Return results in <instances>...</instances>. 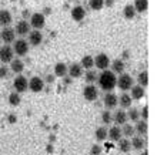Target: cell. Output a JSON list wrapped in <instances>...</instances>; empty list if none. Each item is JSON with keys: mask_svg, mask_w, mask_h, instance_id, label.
<instances>
[{"mask_svg": "<svg viewBox=\"0 0 157 155\" xmlns=\"http://www.w3.org/2000/svg\"><path fill=\"white\" fill-rule=\"evenodd\" d=\"M94 60V65L97 67L99 70H107L109 68V65H110V58H109L107 54H104V53H100L96 56V58H93Z\"/></svg>", "mask_w": 157, "mask_h": 155, "instance_id": "52a82bcc", "label": "cell"}, {"mask_svg": "<svg viewBox=\"0 0 157 155\" xmlns=\"http://www.w3.org/2000/svg\"><path fill=\"white\" fill-rule=\"evenodd\" d=\"M89 4L93 10H101L104 6V0H89Z\"/></svg>", "mask_w": 157, "mask_h": 155, "instance_id": "e575fe53", "label": "cell"}, {"mask_svg": "<svg viewBox=\"0 0 157 155\" xmlns=\"http://www.w3.org/2000/svg\"><path fill=\"white\" fill-rule=\"evenodd\" d=\"M116 81H117L116 74L113 73V71H110V70H103L101 74L99 76V86H100V88L104 91L114 90Z\"/></svg>", "mask_w": 157, "mask_h": 155, "instance_id": "6da1fadb", "label": "cell"}, {"mask_svg": "<svg viewBox=\"0 0 157 155\" xmlns=\"http://www.w3.org/2000/svg\"><path fill=\"white\" fill-rule=\"evenodd\" d=\"M101 121L104 124H110L113 121V115L110 114V111H104L103 114H101Z\"/></svg>", "mask_w": 157, "mask_h": 155, "instance_id": "8d00e7d4", "label": "cell"}, {"mask_svg": "<svg viewBox=\"0 0 157 155\" xmlns=\"http://www.w3.org/2000/svg\"><path fill=\"white\" fill-rule=\"evenodd\" d=\"M49 83H53L54 81V76H47V78H46Z\"/></svg>", "mask_w": 157, "mask_h": 155, "instance_id": "b9f144b4", "label": "cell"}, {"mask_svg": "<svg viewBox=\"0 0 157 155\" xmlns=\"http://www.w3.org/2000/svg\"><path fill=\"white\" fill-rule=\"evenodd\" d=\"M110 65H112V71L114 74H123L124 73V61L121 60V58H116V60H113L112 63H110Z\"/></svg>", "mask_w": 157, "mask_h": 155, "instance_id": "2e32d148", "label": "cell"}, {"mask_svg": "<svg viewBox=\"0 0 157 155\" xmlns=\"http://www.w3.org/2000/svg\"><path fill=\"white\" fill-rule=\"evenodd\" d=\"M137 81H139V86L146 88V87L149 86V73L147 71H141L139 74V77H137Z\"/></svg>", "mask_w": 157, "mask_h": 155, "instance_id": "f1b7e54d", "label": "cell"}, {"mask_svg": "<svg viewBox=\"0 0 157 155\" xmlns=\"http://www.w3.org/2000/svg\"><path fill=\"white\" fill-rule=\"evenodd\" d=\"M104 4H106V6H112V4H113V0H106V2H104Z\"/></svg>", "mask_w": 157, "mask_h": 155, "instance_id": "7bdbcfd3", "label": "cell"}, {"mask_svg": "<svg viewBox=\"0 0 157 155\" xmlns=\"http://www.w3.org/2000/svg\"><path fill=\"white\" fill-rule=\"evenodd\" d=\"M67 74L71 78H80L83 76V67L80 65V63H73L71 65L67 67Z\"/></svg>", "mask_w": 157, "mask_h": 155, "instance_id": "8fae6325", "label": "cell"}, {"mask_svg": "<svg viewBox=\"0 0 157 155\" xmlns=\"http://www.w3.org/2000/svg\"><path fill=\"white\" fill-rule=\"evenodd\" d=\"M134 127L133 125H130V124H124L123 125V128H121V134L126 137V138H130V137H134Z\"/></svg>", "mask_w": 157, "mask_h": 155, "instance_id": "f546056e", "label": "cell"}, {"mask_svg": "<svg viewBox=\"0 0 157 155\" xmlns=\"http://www.w3.org/2000/svg\"><path fill=\"white\" fill-rule=\"evenodd\" d=\"M13 17H12V13L9 10H0V26L3 27H9V24L12 23Z\"/></svg>", "mask_w": 157, "mask_h": 155, "instance_id": "e0dca14e", "label": "cell"}, {"mask_svg": "<svg viewBox=\"0 0 157 155\" xmlns=\"http://www.w3.org/2000/svg\"><path fill=\"white\" fill-rule=\"evenodd\" d=\"M84 16H86L84 7H82V6H75V7L71 9V17H73V20L82 21L83 19H84Z\"/></svg>", "mask_w": 157, "mask_h": 155, "instance_id": "9a60e30c", "label": "cell"}, {"mask_svg": "<svg viewBox=\"0 0 157 155\" xmlns=\"http://www.w3.org/2000/svg\"><path fill=\"white\" fill-rule=\"evenodd\" d=\"M30 27H33L34 30H41L46 24V17L43 13H33L30 16V21H29Z\"/></svg>", "mask_w": 157, "mask_h": 155, "instance_id": "277c9868", "label": "cell"}, {"mask_svg": "<svg viewBox=\"0 0 157 155\" xmlns=\"http://www.w3.org/2000/svg\"><path fill=\"white\" fill-rule=\"evenodd\" d=\"M0 40L3 41L4 44H10L16 40V33L14 29H10V27H3V30L0 31Z\"/></svg>", "mask_w": 157, "mask_h": 155, "instance_id": "ba28073f", "label": "cell"}, {"mask_svg": "<svg viewBox=\"0 0 157 155\" xmlns=\"http://www.w3.org/2000/svg\"><path fill=\"white\" fill-rule=\"evenodd\" d=\"M14 58V53H13V49L9 44H4L0 47V61L6 64V63H10Z\"/></svg>", "mask_w": 157, "mask_h": 155, "instance_id": "5b68a950", "label": "cell"}, {"mask_svg": "<svg viewBox=\"0 0 157 155\" xmlns=\"http://www.w3.org/2000/svg\"><path fill=\"white\" fill-rule=\"evenodd\" d=\"M29 16H30L29 10H25V12H23V17H29Z\"/></svg>", "mask_w": 157, "mask_h": 155, "instance_id": "ee69618b", "label": "cell"}, {"mask_svg": "<svg viewBox=\"0 0 157 155\" xmlns=\"http://www.w3.org/2000/svg\"><path fill=\"white\" fill-rule=\"evenodd\" d=\"M83 95H84V98H86L87 101H94V100H97V97H99V91H97L96 86L89 84V86L84 87V90H83Z\"/></svg>", "mask_w": 157, "mask_h": 155, "instance_id": "9c48e42d", "label": "cell"}, {"mask_svg": "<svg viewBox=\"0 0 157 155\" xmlns=\"http://www.w3.org/2000/svg\"><path fill=\"white\" fill-rule=\"evenodd\" d=\"M30 24L27 20H20L19 23L16 24V29H14V33L19 34V36H26V34H29L30 33Z\"/></svg>", "mask_w": 157, "mask_h": 155, "instance_id": "7c38bea8", "label": "cell"}, {"mask_svg": "<svg viewBox=\"0 0 157 155\" xmlns=\"http://www.w3.org/2000/svg\"><path fill=\"white\" fill-rule=\"evenodd\" d=\"M113 121L117 125H124V124L127 123V114H126V111H123V110L116 111V114L113 115Z\"/></svg>", "mask_w": 157, "mask_h": 155, "instance_id": "ffe728a7", "label": "cell"}, {"mask_svg": "<svg viewBox=\"0 0 157 155\" xmlns=\"http://www.w3.org/2000/svg\"><path fill=\"white\" fill-rule=\"evenodd\" d=\"M107 137L112 139V141H119V139L123 137V134H121V128H120L119 125L112 127V128L107 131Z\"/></svg>", "mask_w": 157, "mask_h": 155, "instance_id": "ac0fdd59", "label": "cell"}, {"mask_svg": "<svg viewBox=\"0 0 157 155\" xmlns=\"http://www.w3.org/2000/svg\"><path fill=\"white\" fill-rule=\"evenodd\" d=\"M90 154L91 155H100L101 154V147H100V145H93L90 149Z\"/></svg>", "mask_w": 157, "mask_h": 155, "instance_id": "f35d334b", "label": "cell"}, {"mask_svg": "<svg viewBox=\"0 0 157 155\" xmlns=\"http://www.w3.org/2000/svg\"><path fill=\"white\" fill-rule=\"evenodd\" d=\"M29 43L25 40V39H19V40L13 41V53L17 54V56H26L29 53Z\"/></svg>", "mask_w": 157, "mask_h": 155, "instance_id": "7a4b0ae2", "label": "cell"}, {"mask_svg": "<svg viewBox=\"0 0 157 155\" xmlns=\"http://www.w3.org/2000/svg\"><path fill=\"white\" fill-rule=\"evenodd\" d=\"M7 121H9L10 124H14V123L17 121V115H16V114H9Z\"/></svg>", "mask_w": 157, "mask_h": 155, "instance_id": "60d3db41", "label": "cell"}, {"mask_svg": "<svg viewBox=\"0 0 157 155\" xmlns=\"http://www.w3.org/2000/svg\"><path fill=\"white\" fill-rule=\"evenodd\" d=\"M133 7L136 10V13H144L147 9H149V2L147 0H136Z\"/></svg>", "mask_w": 157, "mask_h": 155, "instance_id": "603a6c76", "label": "cell"}, {"mask_svg": "<svg viewBox=\"0 0 157 155\" xmlns=\"http://www.w3.org/2000/svg\"><path fill=\"white\" fill-rule=\"evenodd\" d=\"M141 155H149V154H147V151H146V149H143V154H141Z\"/></svg>", "mask_w": 157, "mask_h": 155, "instance_id": "f6af8a7d", "label": "cell"}, {"mask_svg": "<svg viewBox=\"0 0 157 155\" xmlns=\"http://www.w3.org/2000/svg\"><path fill=\"white\" fill-rule=\"evenodd\" d=\"M132 97H130V94H121V97L119 98V104L121 107H123V108H130V107H132Z\"/></svg>", "mask_w": 157, "mask_h": 155, "instance_id": "484cf974", "label": "cell"}, {"mask_svg": "<svg viewBox=\"0 0 157 155\" xmlns=\"http://www.w3.org/2000/svg\"><path fill=\"white\" fill-rule=\"evenodd\" d=\"M119 149L121 152H128L132 149V144L128 138H120L119 139Z\"/></svg>", "mask_w": 157, "mask_h": 155, "instance_id": "4316f807", "label": "cell"}, {"mask_svg": "<svg viewBox=\"0 0 157 155\" xmlns=\"http://www.w3.org/2000/svg\"><path fill=\"white\" fill-rule=\"evenodd\" d=\"M133 77L130 76V74H120V77L117 78V81H116V86L119 87L121 91H127L130 90L133 87Z\"/></svg>", "mask_w": 157, "mask_h": 155, "instance_id": "3957f363", "label": "cell"}, {"mask_svg": "<svg viewBox=\"0 0 157 155\" xmlns=\"http://www.w3.org/2000/svg\"><path fill=\"white\" fill-rule=\"evenodd\" d=\"M96 78H97V74H96V71H93V70H89V71L84 74V80H86L89 84H93V83L96 81Z\"/></svg>", "mask_w": 157, "mask_h": 155, "instance_id": "d590c367", "label": "cell"}, {"mask_svg": "<svg viewBox=\"0 0 157 155\" xmlns=\"http://www.w3.org/2000/svg\"><path fill=\"white\" fill-rule=\"evenodd\" d=\"M147 130H149V127H147V121L139 120V121L136 123V127H134V131H137V134H140V135H146V134H147Z\"/></svg>", "mask_w": 157, "mask_h": 155, "instance_id": "cb8c5ba5", "label": "cell"}, {"mask_svg": "<svg viewBox=\"0 0 157 155\" xmlns=\"http://www.w3.org/2000/svg\"><path fill=\"white\" fill-rule=\"evenodd\" d=\"M43 88H44V81H43V78H40V77L30 78V81H29V90L30 91H33V93H40V91H43Z\"/></svg>", "mask_w": 157, "mask_h": 155, "instance_id": "30bf717a", "label": "cell"}, {"mask_svg": "<svg viewBox=\"0 0 157 155\" xmlns=\"http://www.w3.org/2000/svg\"><path fill=\"white\" fill-rule=\"evenodd\" d=\"M123 14H124L126 19H133V17L136 16V10H134V7H133V4H127V6H124Z\"/></svg>", "mask_w": 157, "mask_h": 155, "instance_id": "4dcf8cb0", "label": "cell"}, {"mask_svg": "<svg viewBox=\"0 0 157 155\" xmlns=\"http://www.w3.org/2000/svg\"><path fill=\"white\" fill-rule=\"evenodd\" d=\"M132 148L134 149H144L146 147V139L141 137V135H137V137H133L132 139Z\"/></svg>", "mask_w": 157, "mask_h": 155, "instance_id": "44dd1931", "label": "cell"}, {"mask_svg": "<svg viewBox=\"0 0 157 155\" xmlns=\"http://www.w3.org/2000/svg\"><path fill=\"white\" fill-rule=\"evenodd\" d=\"M126 114H127V120H130V121H139L140 111L137 110V108H132V107H130V111L126 113Z\"/></svg>", "mask_w": 157, "mask_h": 155, "instance_id": "d6a6232c", "label": "cell"}, {"mask_svg": "<svg viewBox=\"0 0 157 155\" xmlns=\"http://www.w3.org/2000/svg\"><path fill=\"white\" fill-rule=\"evenodd\" d=\"M80 65H82L83 68H86V70H91L93 67H94V60H93L91 56H84V57L82 58Z\"/></svg>", "mask_w": 157, "mask_h": 155, "instance_id": "83f0119b", "label": "cell"}, {"mask_svg": "<svg viewBox=\"0 0 157 155\" xmlns=\"http://www.w3.org/2000/svg\"><path fill=\"white\" fill-rule=\"evenodd\" d=\"M13 87H14V91H16L17 94L25 93V91L29 88V83H27V78L19 74V76L14 78V81H13Z\"/></svg>", "mask_w": 157, "mask_h": 155, "instance_id": "8992f818", "label": "cell"}, {"mask_svg": "<svg viewBox=\"0 0 157 155\" xmlns=\"http://www.w3.org/2000/svg\"><path fill=\"white\" fill-rule=\"evenodd\" d=\"M10 68H12L13 73L16 74H20L23 70H25V63L21 61V60H19V58H13L12 61H10Z\"/></svg>", "mask_w": 157, "mask_h": 155, "instance_id": "7402d4cb", "label": "cell"}, {"mask_svg": "<svg viewBox=\"0 0 157 155\" xmlns=\"http://www.w3.org/2000/svg\"><path fill=\"white\" fill-rule=\"evenodd\" d=\"M43 41V34L40 30H30L29 33V46H39Z\"/></svg>", "mask_w": 157, "mask_h": 155, "instance_id": "4fadbf2b", "label": "cell"}, {"mask_svg": "<svg viewBox=\"0 0 157 155\" xmlns=\"http://www.w3.org/2000/svg\"><path fill=\"white\" fill-rule=\"evenodd\" d=\"M130 97L132 100H141L144 97V88L140 86H133L130 88Z\"/></svg>", "mask_w": 157, "mask_h": 155, "instance_id": "d6986e66", "label": "cell"}, {"mask_svg": "<svg viewBox=\"0 0 157 155\" xmlns=\"http://www.w3.org/2000/svg\"><path fill=\"white\" fill-rule=\"evenodd\" d=\"M141 117H143V121H147V118H149V107L147 105L143 107V110H141Z\"/></svg>", "mask_w": 157, "mask_h": 155, "instance_id": "ab89813d", "label": "cell"}, {"mask_svg": "<svg viewBox=\"0 0 157 155\" xmlns=\"http://www.w3.org/2000/svg\"><path fill=\"white\" fill-rule=\"evenodd\" d=\"M9 76V68L6 65H0V78H6Z\"/></svg>", "mask_w": 157, "mask_h": 155, "instance_id": "74e56055", "label": "cell"}, {"mask_svg": "<svg viewBox=\"0 0 157 155\" xmlns=\"http://www.w3.org/2000/svg\"><path fill=\"white\" fill-rule=\"evenodd\" d=\"M117 104H119V97H117L116 94H113V93L106 94V97H104V105H106V108H114Z\"/></svg>", "mask_w": 157, "mask_h": 155, "instance_id": "5bb4252c", "label": "cell"}, {"mask_svg": "<svg viewBox=\"0 0 157 155\" xmlns=\"http://www.w3.org/2000/svg\"><path fill=\"white\" fill-rule=\"evenodd\" d=\"M96 139L97 141H104V139L107 138V130L104 128V127H100V128H97L96 130Z\"/></svg>", "mask_w": 157, "mask_h": 155, "instance_id": "1f68e13d", "label": "cell"}, {"mask_svg": "<svg viewBox=\"0 0 157 155\" xmlns=\"http://www.w3.org/2000/svg\"><path fill=\"white\" fill-rule=\"evenodd\" d=\"M9 104L13 107L19 105V104H20V94H17L16 91L10 94V95H9Z\"/></svg>", "mask_w": 157, "mask_h": 155, "instance_id": "836d02e7", "label": "cell"}, {"mask_svg": "<svg viewBox=\"0 0 157 155\" xmlns=\"http://www.w3.org/2000/svg\"><path fill=\"white\" fill-rule=\"evenodd\" d=\"M54 74L57 76V77H66L67 74V65L64 63H57V64L54 65Z\"/></svg>", "mask_w": 157, "mask_h": 155, "instance_id": "d4e9b609", "label": "cell"}]
</instances>
